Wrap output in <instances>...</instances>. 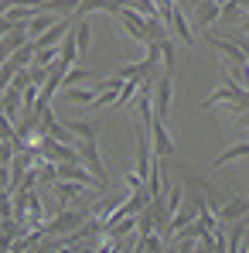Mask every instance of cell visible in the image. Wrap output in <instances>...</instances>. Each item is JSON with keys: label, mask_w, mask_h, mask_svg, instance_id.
Segmentation results:
<instances>
[{"label": "cell", "mask_w": 249, "mask_h": 253, "mask_svg": "<svg viewBox=\"0 0 249 253\" xmlns=\"http://www.w3.org/2000/svg\"><path fill=\"white\" fill-rule=\"evenodd\" d=\"M239 158H249V140H239V144H232L229 151H222V154L212 161V168L218 171V168H225L229 161H239Z\"/></svg>", "instance_id": "obj_11"}, {"label": "cell", "mask_w": 249, "mask_h": 253, "mask_svg": "<svg viewBox=\"0 0 249 253\" xmlns=\"http://www.w3.org/2000/svg\"><path fill=\"white\" fill-rule=\"evenodd\" d=\"M35 151H38V158L48 161V165H82L79 161V151L69 147V144H62V140H55V137H41L35 144Z\"/></svg>", "instance_id": "obj_2"}, {"label": "cell", "mask_w": 249, "mask_h": 253, "mask_svg": "<svg viewBox=\"0 0 249 253\" xmlns=\"http://www.w3.org/2000/svg\"><path fill=\"white\" fill-rule=\"evenodd\" d=\"M96 140H99V137H92V140H79L75 151H79V161H82L85 168L109 188V181H106V168H103V158H99V144H96Z\"/></svg>", "instance_id": "obj_4"}, {"label": "cell", "mask_w": 249, "mask_h": 253, "mask_svg": "<svg viewBox=\"0 0 249 253\" xmlns=\"http://www.w3.org/2000/svg\"><path fill=\"white\" fill-rule=\"evenodd\" d=\"M58 62V44H44V48H35V62L31 65H38V69H51Z\"/></svg>", "instance_id": "obj_16"}, {"label": "cell", "mask_w": 249, "mask_h": 253, "mask_svg": "<svg viewBox=\"0 0 249 253\" xmlns=\"http://www.w3.org/2000/svg\"><path fill=\"white\" fill-rule=\"evenodd\" d=\"M55 17H58V14H51V10H44V14H38V17H31V21L24 24V35H28L31 42H35V38H41L44 31L55 24Z\"/></svg>", "instance_id": "obj_10"}, {"label": "cell", "mask_w": 249, "mask_h": 253, "mask_svg": "<svg viewBox=\"0 0 249 253\" xmlns=\"http://www.w3.org/2000/svg\"><path fill=\"white\" fill-rule=\"evenodd\" d=\"M205 42H208V48L222 51V55L229 58V65H243V62H246V55L239 51V44L229 42V38H218V35H205Z\"/></svg>", "instance_id": "obj_8"}, {"label": "cell", "mask_w": 249, "mask_h": 253, "mask_svg": "<svg viewBox=\"0 0 249 253\" xmlns=\"http://www.w3.org/2000/svg\"><path fill=\"white\" fill-rule=\"evenodd\" d=\"M243 28H246V31H243V35H249V14H246V24H243Z\"/></svg>", "instance_id": "obj_21"}, {"label": "cell", "mask_w": 249, "mask_h": 253, "mask_svg": "<svg viewBox=\"0 0 249 253\" xmlns=\"http://www.w3.org/2000/svg\"><path fill=\"white\" fill-rule=\"evenodd\" d=\"M137 89H140V83H133V79H126L123 83V89H120V96H116V103H113V110H123L126 103L137 96Z\"/></svg>", "instance_id": "obj_18"}, {"label": "cell", "mask_w": 249, "mask_h": 253, "mask_svg": "<svg viewBox=\"0 0 249 253\" xmlns=\"http://www.w3.org/2000/svg\"><path fill=\"white\" fill-rule=\"evenodd\" d=\"M171 96H174V83H171V76H157L154 79V96H150V103H154V124L167 126L171 120Z\"/></svg>", "instance_id": "obj_3"}, {"label": "cell", "mask_w": 249, "mask_h": 253, "mask_svg": "<svg viewBox=\"0 0 249 253\" xmlns=\"http://www.w3.org/2000/svg\"><path fill=\"white\" fill-rule=\"evenodd\" d=\"M215 3H218V7H222V3H229V0H215Z\"/></svg>", "instance_id": "obj_22"}, {"label": "cell", "mask_w": 249, "mask_h": 253, "mask_svg": "<svg viewBox=\"0 0 249 253\" xmlns=\"http://www.w3.org/2000/svg\"><path fill=\"white\" fill-rule=\"evenodd\" d=\"M89 38H92V28H89V17H82V21L75 24V42H79V65L85 62V55H89Z\"/></svg>", "instance_id": "obj_15"}, {"label": "cell", "mask_w": 249, "mask_h": 253, "mask_svg": "<svg viewBox=\"0 0 249 253\" xmlns=\"http://www.w3.org/2000/svg\"><path fill=\"white\" fill-rule=\"evenodd\" d=\"M126 7V0H79L75 14L72 17H85V14H96V10H106V14H120Z\"/></svg>", "instance_id": "obj_6"}, {"label": "cell", "mask_w": 249, "mask_h": 253, "mask_svg": "<svg viewBox=\"0 0 249 253\" xmlns=\"http://www.w3.org/2000/svg\"><path fill=\"white\" fill-rule=\"evenodd\" d=\"M0 188H10V168H0Z\"/></svg>", "instance_id": "obj_20"}, {"label": "cell", "mask_w": 249, "mask_h": 253, "mask_svg": "<svg viewBox=\"0 0 249 253\" xmlns=\"http://www.w3.org/2000/svg\"><path fill=\"white\" fill-rule=\"evenodd\" d=\"M161 58H164L161 72H164V76H174V69H178V48H174V42H171V38H164V42H161Z\"/></svg>", "instance_id": "obj_14"}, {"label": "cell", "mask_w": 249, "mask_h": 253, "mask_svg": "<svg viewBox=\"0 0 249 253\" xmlns=\"http://www.w3.org/2000/svg\"><path fill=\"white\" fill-rule=\"evenodd\" d=\"M99 79V72H92V69H85V65H72L69 72H65V79L62 85H79V83H96Z\"/></svg>", "instance_id": "obj_12"}, {"label": "cell", "mask_w": 249, "mask_h": 253, "mask_svg": "<svg viewBox=\"0 0 249 253\" xmlns=\"http://www.w3.org/2000/svg\"><path fill=\"white\" fill-rule=\"evenodd\" d=\"M65 99H69V103H82V106H92V99H96V89H82V85H65Z\"/></svg>", "instance_id": "obj_17"}, {"label": "cell", "mask_w": 249, "mask_h": 253, "mask_svg": "<svg viewBox=\"0 0 249 253\" xmlns=\"http://www.w3.org/2000/svg\"><path fill=\"white\" fill-rule=\"evenodd\" d=\"M195 21H198V28H208L212 21H218V3L215 0H202L195 7Z\"/></svg>", "instance_id": "obj_13"}, {"label": "cell", "mask_w": 249, "mask_h": 253, "mask_svg": "<svg viewBox=\"0 0 249 253\" xmlns=\"http://www.w3.org/2000/svg\"><path fill=\"white\" fill-rule=\"evenodd\" d=\"M215 212V219L218 222H232V219H243L249 212V199L246 195H236V199H229L225 206H218V209H212Z\"/></svg>", "instance_id": "obj_7"}, {"label": "cell", "mask_w": 249, "mask_h": 253, "mask_svg": "<svg viewBox=\"0 0 249 253\" xmlns=\"http://www.w3.org/2000/svg\"><path fill=\"white\" fill-rule=\"evenodd\" d=\"M14 154H17V144L14 140H0V168H10Z\"/></svg>", "instance_id": "obj_19"}, {"label": "cell", "mask_w": 249, "mask_h": 253, "mask_svg": "<svg viewBox=\"0 0 249 253\" xmlns=\"http://www.w3.org/2000/svg\"><path fill=\"white\" fill-rule=\"evenodd\" d=\"M69 133L75 137V140H92V137H99V130H103V120H89V124H82V120H69Z\"/></svg>", "instance_id": "obj_9"}, {"label": "cell", "mask_w": 249, "mask_h": 253, "mask_svg": "<svg viewBox=\"0 0 249 253\" xmlns=\"http://www.w3.org/2000/svg\"><path fill=\"white\" fill-rule=\"evenodd\" d=\"M116 17H120V24L126 28V35H130L133 42H140V44L164 42L167 38V28L161 24V21H147V17H140L137 10H130V7H123Z\"/></svg>", "instance_id": "obj_1"}, {"label": "cell", "mask_w": 249, "mask_h": 253, "mask_svg": "<svg viewBox=\"0 0 249 253\" xmlns=\"http://www.w3.org/2000/svg\"><path fill=\"white\" fill-rule=\"evenodd\" d=\"M164 28H171V31H174V35H178V38H181L184 44H195V31H191V24H188V17H184V10H181L178 3L171 7V14H167Z\"/></svg>", "instance_id": "obj_5"}]
</instances>
